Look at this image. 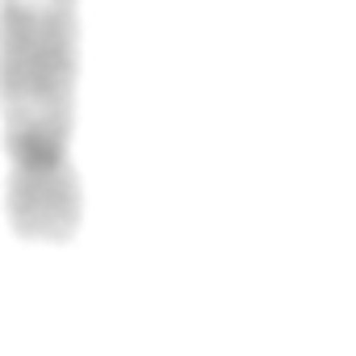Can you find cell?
I'll list each match as a JSON object with an SVG mask.
<instances>
[{
    "mask_svg": "<svg viewBox=\"0 0 356 356\" xmlns=\"http://www.w3.org/2000/svg\"><path fill=\"white\" fill-rule=\"evenodd\" d=\"M80 0H0V118L9 227L30 243H72L84 189L72 159Z\"/></svg>",
    "mask_w": 356,
    "mask_h": 356,
    "instance_id": "obj_1",
    "label": "cell"
}]
</instances>
